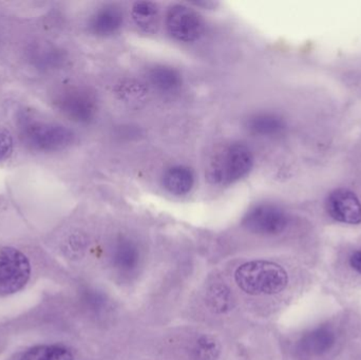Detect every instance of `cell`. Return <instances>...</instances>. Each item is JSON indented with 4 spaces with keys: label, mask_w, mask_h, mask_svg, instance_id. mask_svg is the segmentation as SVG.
Listing matches in <instances>:
<instances>
[{
    "label": "cell",
    "mask_w": 361,
    "mask_h": 360,
    "mask_svg": "<svg viewBox=\"0 0 361 360\" xmlns=\"http://www.w3.org/2000/svg\"><path fill=\"white\" fill-rule=\"evenodd\" d=\"M252 149L240 142L225 146L210 161L207 178L216 186H231L243 180L254 168Z\"/></svg>",
    "instance_id": "obj_1"
},
{
    "label": "cell",
    "mask_w": 361,
    "mask_h": 360,
    "mask_svg": "<svg viewBox=\"0 0 361 360\" xmlns=\"http://www.w3.org/2000/svg\"><path fill=\"white\" fill-rule=\"evenodd\" d=\"M131 16L137 27L148 34L158 31L160 8L152 1H137L131 8Z\"/></svg>",
    "instance_id": "obj_14"
},
{
    "label": "cell",
    "mask_w": 361,
    "mask_h": 360,
    "mask_svg": "<svg viewBox=\"0 0 361 360\" xmlns=\"http://www.w3.org/2000/svg\"><path fill=\"white\" fill-rule=\"evenodd\" d=\"M195 184V173L186 165H173L163 175V186L173 196L183 197L190 194Z\"/></svg>",
    "instance_id": "obj_11"
},
{
    "label": "cell",
    "mask_w": 361,
    "mask_h": 360,
    "mask_svg": "<svg viewBox=\"0 0 361 360\" xmlns=\"http://www.w3.org/2000/svg\"><path fill=\"white\" fill-rule=\"evenodd\" d=\"M220 344L216 338L203 336L195 344L193 355L197 360H216L220 354Z\"/></svg>",
    "instance_id": "obj_17"
},
{
    "label": "cell",
    "mask_w": 361,
    "mask_h": 360,
    "mask_svg": "<svg viewBox=\"0 0 361 360\" xmlns=\"http://www.w3.org/2000/svg\"><path fill=\"white\" fill-rule=\"evenodd\" d=\"M148 82L161 93H176L182 88L183 77L179 70L169 65H156L147 73Z\"/></svg>",
    "instance_id": "obj_12"
},
{
    "label": "cell",
    "mask_w": 361,
    "mask_h": 360,
    "mask_svg": "<svg viewBox=\"0 0 361 360\" xmlns=\"http://www.w3.org/2000/svg\"><path fill=\"white\" fill-rule=\"evenodd\" d=\"M164 25L167 34L182 44L197 42L205 32L203 17L187 4H171L165 14Z\"/></svg>",
    "instance_id": "obj_4"
},
{
    "label": "cell",
    "mask_w": 361,
    "mask_h": 360,
    "mask_svg": "<svg viewBox=\"0 0 361 360\" xmlns=\"http://www.w3.org/2000/svg\"><path fill=\"white\" fill-rule=\"evenodd\" d=\"M243 225L254 234L273 236L281 234L288 228V217L281 207L263 203L252 207L245 213Z\"/></svg>",
    "instance_id": "obj_7"
},
{
    "label": "cell",
    "mask_w": 361,
    "mask_h": 360,
    "mask_svg": "<svg viewBox=\"0 0 361 360\" xmlns=\"http://www.w3.org/2000/svg\"><path fill=\"white\" fill-rule=\"evenodd\" d=\"M235 283L250 295H275L286 289L288 283L286 271L274 262L256 260L238 268Z\"/></svg>",
    "instance_id": "obj_2"
},
{
    "label": "cell",
    "mask_w": 361,
    "mask_h": 360,
    "mask_svg": "<svg viewBox=\"0 0 361 360\" xmlns=\"http://www.w3.org/2000/svg\"><path fill=\"white\" fill-rule=\"evenodd\" d=\"M55 105L63 116L80 124H89L97 113V99L86 89H66L57 95Z\"/></svg>",
    "instance_id": "obj_6"
},
{
    "label": "cell",
    "mask_w": 361,
    "mask_h": 360,
    "mask_svg": "<svg viewBox=\"0 0 361 360\" xmlns=\"http://www.w3.org/2000/svg\"><path fill=\"white\" fill-rule=\"evenodd\" d=\"M286 127L283 118L271 112H257L245 120L246 130L256 137H276L281 135Z\"/></svg>",
    "instance_id": "obj_10"
},
{
    "label": "cell",
    "mask_w": 361,
    "mask_h": 360,
    "mask_svg": "<svg viewBox=\"0 0 361 360\" xmlns=\"http://www.w3.org/2000/svg\"><path fill=\"white\" fill-rule=\"evenodd\" d=\"M335 340L334 332L330 328H317L303 336L300 340V348L307 354L322 355L333 348Z\"/></svg>",
    "instance_id": "obj_13"
},
{
    "label": "cell",
    "mask_w": 361,
    "mask_h": 360,
    "mask_svg": "<svg viewBox=\"0 0 361 360\" xmlns=\"http://www.w3.org/2000/svg\"><path fill=\"white\" fill-rule=\"evenodd\" d=\"M31 266L25 254L14 247L0 251V296L13 295L29 281Z\"/></svg>",
    "instance_id": "obj_5"
},
{
    "label": "cell",
    "mask_w": 361,
    "mask_h": 360,
    "mask_svg": "<svg viewBox=\"0 0 361 360\" xmlns=\"http://www.w3.org/2000/svg\"><path fill=\"white\" fill-rule=\"evenodd\" d=\"M32 58L38 67L50 68L56 66L61 61V54L55 49L40 48L32 51Z\"/></svg>",
    "instance_id": "obj_18"
},
{
    "label": "cell",
    "mask_w": 361,
    "mask_h": 360,
    "mask_svg": "<svg viewBox=\"0 0 361 360\" xmlns=\"http://www.w3.org/2000/svg\"><path fill=\"white\" fill-rule=\"evenodd\" d=\"M350 266L353 270L361 274V249L353 253V255L350 257Z\"/></svg>",
    "instance_id": "obj_20"
},
{
    "label": "cell",
    "mask_w": 361,
    "mask_h": 360,
    "mask_svg": "<svg viewBox=\"0 0 361 360\" xmlns=\"http://www.w3.org/2000/svg\"><path fill=\"white\" fill-rule=\"evenodd\" d=\"M140 251L137 244L131 240H121L114 251V263L120 270L128 272L139 264Z\"/></svg>",
    "instance_id": "obj_15"
},
{
    "label": "cell",
    "mask_w": 361,
    "mask_h": 360,
    "mask_svg": "<svg viewBox=\"0 0 361 360\" xmlns=\"http://www.w3.org/2000/svg\"><path fill=\"white\" fill-rule=\"evenodd\" d=\"M13 151V137L6 130H0V162L10 158Z\"/></svg>",
    "instance_id": "obj_19"
},
{
    "label": "cell",
    "mask_w": 361,
    "mask_h": 360,
    "mask_svg": "<svg viewBox=\"0 0 361 360\" xmlns=\"http://www.w3.org/2000/svg\"><path fill=\"white\" fill-rule=\"evenodd\" d=\"M124 13L116 4H106L95 11L89 20V29L101 37L114 35L122 29Z\"/></svg>",
    "instance_id": "obj_9"
},
{
    "label": "cell",
    "mask_w": 361,
    "mask_h": 360,
    "mask_svg": "<svg viewBox=\"0 0 361 360\" xmlns=\"http://www.w3.org/2000/svg\"><path fill=\"white\" fill-rule=\"evenodd\" d=\"M329 215L345 224H360L361 222V203L357 197L347 190L333 192L326 200Z\"/></svg>",
    "instance_id": "obj_8"
},
{
    "label": "cell",
    "mask_w": 361,
    "mask_h": 360,
    "mask_svg": "<svg viewBox=\"0 0 361 360\" xmlns=\"http://www.w3.org/2000/svg\"><path fill=\"white\" fill-rule=\"evenodd\" d=\"M73 354L69 349L55 345H42L30 349L21 357V360H73Z\"/></svg>",
    "instance_id": "obj_16"
},
{
    "label": "cell",
    "mask_w": 361,
    "mask_h": 360,
    "mask_svg": "<svg viewBox=\"0 0 361 360\" xmlns=\"http://www.w3.org/2000/svg\"><path fill=\"white\" fill-rule=\"evenodd\" d=\"M20 129L25 145L37 151H59L69 147L75 139V133L71 129L54 123L27 120Z\"/></svg>",
    "instance_id": "obj_3"
}]
</instances>
